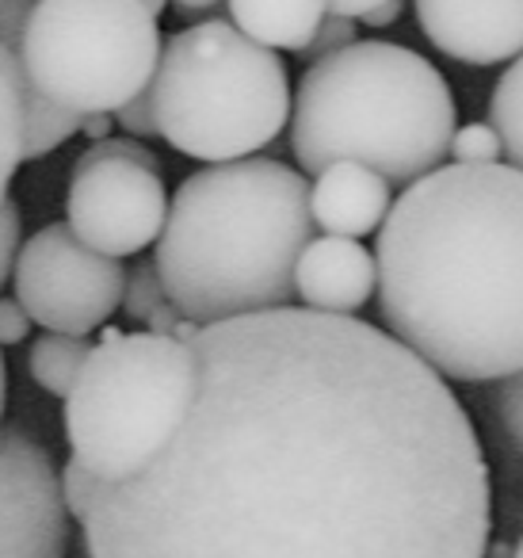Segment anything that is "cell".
Masks as SVG:
<instances>
[{
    "mask_svg": "<svg viewBox=\"0 0 523 558\" xmlns=\"http://www.w3.org/2000/svg\"><path fill=\"white\" fill-rule=\"evenodd\" d=\"M165 451L100 482L88 558H485L489 466L398 337L309 306L210 322Z\"/></svg>",
    "mask_w": 523,
    "mask_h": 558,
    "instance_id": "6da1fadb",
    "label": "cell"
},
{
    "mask_svg": "<svg viewBox=\"0 0 523 558\" xmlns=\"http://www.w3.org/2000/svg\"><path fill=\"white\" fill-rule=\"evenodd\" d=\"M390 337L454 383L523 372V169L443 165L405 184L375 241Z\"/></svg>",
    "mask_w": 523,
    "mask_h": 558,
    "instance_id": "7a4b0ae2",
    "label": "cell"
},
{
    "mask_svg": "<svg viewBox=\"0 0 523 558\" xmlns=\"http://www.w3.org/2000/svg\"><path fill=\"white\" fill-rule=\"evenodd\" d=\"M314 230L306 177L268 157H241L177 187L154 264L169 303L210 326L291 306L294 264Z\"/></svg>",
    "mask_w": 523,
    "mask_h": 558,
    "instance_id": "3957f363",
    "label": "cell"
},
{
    "mask_svg": "<svg viewBox=\"0 0 523 558\" xmlns=\"http://www.w3.org/2000/svg\"><path fill=\"white\" fill-rule=\"evenodd\" d=\"M454 119V96L428 58L398 43L355 39L302 73L291 154L309 177L332 161H355L390 184H413L447 157Z\"/></svg>",
    "mask_w": 523,
    "mask_h": 558,
    "instance_id": "277c9868",
    "label": "cell"
},
{
    "mask_svg": "<svg viewBox=\"0 0 523 558\" xmlns=\"http://www.w3.org/2000/svg\"><path fill=\"white\" fill-rule=\"evenodd\" d=\"M149 93L157 138L207 165L253 157L291 119L287 65L230 20H203L172 35Z\"/></svg>",
    "mask_w": 523,
    "mask_h": 558,
    "instance_id": "5b68a950",
    "label": "cell"
},
{
    "mask_svg": "<svg viewBox=\"0 0 523 558\" xmlns=\"http://www.w3.org/2000/svg\"><path fill=\"white\" fill-rule=\"evenodd\" d=\"M195 352L180 337L108 329L65 395V440L100 482L138 474L184 425Z\"/></svg>",
    "mask_w": 523,
    "mask_h": 558,
    "instance_id": "8992f818",
    "label": "cell"
},
{
    "mask_svg": "<svg viewBox=\"0 0 523 558\" xmlns=\"http://www.w3.org/2000/svg\"><path fill=\"white\" fill-rule=\"evenodd\" d=\"M20 62L62 108L115 116L146 93L161 62L157 12L146 0H35Z\"/></svg>",
    "mask_w": 523,
    "mask_h": 558,
    "instance_id": "52a82bcc",
    "label": "cell"
},
{
    "mask_svg": "<svg viewBox=\"0 0 523 558\" xmlns=\"http://www.w3.org/2000/svg\"><path fill=\"white\" fill-rule=\"evenodd\" d=\"M12 283L35 326L93 337L123 311L126 268L119 256L88 248L70 222H50L20 245Z\"/></svg>",
    "mask_w": 523,
    "mask_h": 558,
    "instance_id": "ba28073f",
    "label": "cell"
},
{
    "mask_svg": "<svg viewBox=\"0 0 523 558\" xmlns=\"http://www.w3.org/2000/svg\"><path fill=\"white\" fill-rule=\"evenodd\" d=\"M169 218V192L157 169L123 157H77L65 192V222L88 248L134 256L154 245Z\"/></svg>",
    "mask_w": 523,
    "mask_h": 558,
    "instance_id": "9c48e42d",
    "label": "cell"
},
{
    "mask_svg": "<svg viewBox=\"0 0 523 558\" xmlns=\"http://www.w3.org/2000/svg\"><path fill=\"white\" fill-rule=\"evenodd\" d=\"M73 517L58 466L20 428L0 433V558H65Z\"/></svg>",
    "mask_w": 523,
    "mask_h": 558,
    "instance_id": "30bf717a",
    "label": "cell"
},
{
    "mask_svg": "<svg viewBox=\"0 0 523 558\" xmlns=\"http://www.w3.org/2000/svg\"><path fill=\"white\" fill-rule=\"evenodd\" d=\"M413 9L431 47L462 65L523 54V0H413Z\"/></svg>",
    "mask_w": 523,
    "mask_h": 558,
    "instance_id": "8fae6325",
    "label": "cell"
},
{
    "mask_svg": "<svg viewBox=\"0 0 523 558\" xmlns=\"http://www.w3.org/2000/svg\"><path fill=\"white\" fill-rule=\"evenodd\" d=\"M378 283L375 253L360 245V238H337L321 233L302 248L294 264V295L309 311L325 314H355L367 306Z\"/></svg>",
    "mask_w": 523,
    "mask_h": 558,
    "instance_id": "7c38bea8",
    "label": "cell"
},
{
    "mask_svg": "<svg viewBox=\"0 0 523 558\" xmlns=\"http://www.w3.org/2000/svg\"><path fill=\"white\" fill-rule=\"evenodd\" d=\"M393 207L390 180L355 161H332L309 187V215L321 233L337 238H367L386 222Z\"/></svg>",
    "mask_w": 523,
    "mask_h": 558,
    "instance_id": "4fadbf2b",
    "label": "cell"
},
{
    "mask_svg": "<svg viewBox=\"0 0 523 558\" xmlns=\"http://www.w3.org/2000/svg\"><path fill=\"white\" fill-rule=\"evenodd\" d=\"M230 16L248 39L299 54L329 16V0H230Z\"/></svg>",
    "mask_w": 523,
    "mask_h": 558,
    "instance_id": "5bb4252c",
    "label": "cell"
},
{
    "mask_svg": "<svg viewBox=\"0 0 523 558\" xmlns=\"http://www.w3.org/2000/svg\"><path fill=\"white\" fill-rule=\"evenodd\" d=\"M12 81H16L20 104H24V161H39V157L54 154L58 146H65L73 134H81V119L85 116H77V111L62 108V104H54L50 96H42L39 88L27 81L20 54H16V62H12Z\"/></svg>",
    "mask_w": 523,
    "mask_h": 558,
    "instance_id": "9a60e30c",
    "label": "cell"
},
{
    "mask_svg": "<svg viewBox=\"0 0 523 558\" xmlns=\"http://www.w3.org/2000/svg\"><path fill=\"white\" fill-rule=\"evenodd\" d=\"M88 349H93L88 337L42 333L39 341L32 344V356H27L35 387L47 390V395H54V398H65L73 390V383H77Z\"/></svg>",
    "mask_w": 523,
    "mask_h": 558,
    "instance_id": "2e32d148",
    "label": "cell"
},
{
    "mask_svg": "<svg viewBox=\"0 0 523 558\" xmlns=\"http://www.w3.org/2000/svg\"><path fill=\"white\" fill-rule=\"evenodd\" d=\"M20 50L0 43V203L9 199L12 177L24 165V104H20V88L12 81V62Z\"/></svg>",
    "mask_w": 523,
    "mask_h": 558,
    "instance_id": "e0dca14e",
    "label": "cell"
},
{
    "mask_svg": "<svg viewBox=\"0 0 523 558\" xmlns=\"http://www.w3.org/2000/svg\"><path fill=\"white\" fill-rule=\"evenodd\" d=\"M489 123L500 134L504 157L523 169V54L512 58L489 96Z\"/></svg>",
    "mask_w": 523,
    "mask_h": 558,
    "instance_id": "ac0fdd59",
    "label": "cell"
},
{
    "mask_svg": "<svg viewBox=\"0 0 523 558\" xmlns=\"http://www.w3.org/2000/svg\"><path fill=\"white\" fill-rule=\"evenodd\" d=\"M161 303H169V295H165V283H161V271H157L154 260H138L131 271H126V288H123L126 318L146 322Z\"/></svg>",
    "mask_w": 523,
    "mask_h": 558,
    "instance_id": "d6986e66",
    "label": "cell"
},
{
    "mask_svg": "<svg viewBox=\"0 0 523 558\" xmlns=\"http://www.w3.org/2000/svg\"><path fill=\"white\" fill-rule=\"evenodd\" d=\"M447 154H451L454 165H492L500 161L504 146H500V134L492 131V123H466L454 126Z\"/></svg>",
    "mask_w": 523,
    "mask_h": 558,
    "instance_id": "ffe728a7",
    "label": "cell"
},
{
    "mask_svg": "<svg viewBox=\"0 0 523 558\" xmlns=\"http://www.w3.org/2000/svg\"><path fill=\"white\" fill-rule=\"evenodd\" d=\"M58 482H62V501H65V509H70V517L85 520L88 509H93L96 489H100V478H96L81 459H70V463L58 471Z\"/></svg>",
    "mask_w": 523,
    "mask_h": 558,
    "instance_id": "44dd1931",
    "label": "cell"
},
{
    "mask_svg": "<svg viewBox=\"0 0 523 558\" xmlns=\"http://www.w3.org/2000/svg\"><path fill=\"white\" fill-rule=\"evenodd\" d=\"M352 43H355V20L329 12V16L321 20V27L314 32V39H309L306 47L299 50V58H302V62L314 65V62H321V58L337 54V50L352 47Z\"/></svg>",
    "mask_w": 523,
    "mask_h": 558,
    "instance_id": "7402d4cb",
    "label": "cell"
},
{
    "mask_svg": "<svg viewBox=\"0 0 523 558\" xmlns=\"http://www.w3.org/2000/svg\"><path fill=\"white\" fill-rule=\"evenodd\" d=\"M492 405H497V425H500V433H504L508 440H512V448L523 456V372L500 383L497 398H492Z\"/></svg>",
    "mask_w": 523,
    "mask_h": 558,
    "instance_id": "603a6c76",
    "label": "cell"
},
{
    "mask_svg": "<svg viewBox=\"0 0 523 558\" xmlns=\"http://www.w3.org/2000/svg\"><path fill=\"white\" fill-rule=\"evenodd\" d=\"M20 233H24V218H20L16 199L0 203V288L9 283V276L16 271V256H20Z\"/></svg>",
    "mask_w": 523,
    "mask_h": 558,
    "instance_id": "cb8c5ba5",
    "label": "cell"
},
{
    "mask_svg": "<svg viewBox=\"0 0 523 558\" xmlns=\"http://www.w3.org/2000/svg\"><path fill=\"white\" fill-rule=\"evenodd\" d=\"M115 123L123 126L131 138H157V116H154V93H138L115 111Z\"/></svg>",
    "mask_w": 523,
    "mask_h": 558,
    "instance_id": "d4e9b609",
    "label": "cell"
},
{
    "mask_svg": "<svg viewBox=\"0 0 523 558\" xmlns=\"http://www.w3.org/2000/svg\"><path fill=\"white\" fill-rule=\"evenodd\" d=\"M81 157H123V161H138V165H146V169H157L161 172V161H157V154L146 146L142 138H100V142H93V146L85 149Z\"/></svg>",
    "mask_w": 523,
    "mask_h": 558,
    "instance_id": "484cf974",
    "label": "cell"
},
{
    "mask_svg": "<svg viewBox=\"0 0 523 558\" xmlns=\"http://www.w3.org/2000/svg\"><path fill=\"white\" fill-rule=\"evenodd\" d=\"M35 0H0V43L12 50L24 47L27 20H32Z\"/></svg>",
    "mask_w": 523,
    "mask_h": 558,
    "instance_id": "4316f807",
    "label": "cell"
},
{
    "mask_svg": "<svg viewBox=\"0 0 523 558\" xmlns=\"http://www.w3.org/2000/svg\"><path fill=\"white\" fill-rule=\"evenodd\" d=\"M35 322L20 306V299H0V349H12L32 333Z\"/></svg>",
    "mask_w": 523,
    "mask_h": 558,
    "instance_id": "83f0119b",
    "label": "cell"
},
{
    "mask_svg": "<svg viewBox=\"0 0 523 558\" xmlns=\"http://www.w3.org/2000/svg\"><path fill=\"white\" fill-rule=\"evenodd\" d=\"M180 318H184V314H180L177 306H172V303H161V306H157V311L146 318V329H149V333L172 337V333H177V326H180Z\"/></svg>",
    "mask_w": 523,
    "mask_h": 558,
    "instance_id": "f1b7e54d",
    "label": "cell"
},
{
    "mask_svg": "<svg viewBox=\"0 0 523 558\" xmlns=\"http://www.w3.org/2000/svg\"><path fill=\"white\" fill-rule=\"evenodd\" d=\"M405 12V0H382V4H375V9L367 12V16H360L367 27H390L398 24V16Z\"/></svg>",
    "mask_w": 523,
    "mask_h": 558,
    "instance_id": "f546056e",
    "label": "cell"
},
{
    "mask_svg": "<svg viewBox=\"0 0 523 558\" xmlns=\"http://www.w3.org/2000/svg\"><path fill=\"white\" fill-rule=\"evenodd\" d=\"M375 4H382V0H329V12L348 16V20H360V16H367Z\"/></svg>",
    "mask_w": 523,
    "mask_h": 558,
    "instance_id": "4dcf8cb0",
    "label": "cell"
},
{
    "mask_svg": "<svg viewBox=\"0 0 523 558\" xmlns=\"http://www.w3.org/2000/svg\"><path fill=\"white\" fill-rule=\"evenodd\" d=\"M111 123H115V119H111L108 111H96V116L81 119V134H88L93 142H100V138H108V134H111Z\"/></svg>",
    "mask_w": 523,
    "mask_h": 558,
    "instance_id": "1f68e13d",
    "label": "cell"
},
{
    "mask_svg": "<svg viewBox=\"0 0 523 558\" xmlns=\"http://www.w3.org/2000/svg\"><path fill=\"white\" fill-rule=\"evenodd\" d=\"M172 4H177V12H184V16H195V12L215 9L218 0H172Z\"/></svg>",
    "mask_w": 523,
    "mask_h": 558,
    "instance_id": "d6a6232c",
    "label": "cell"
},
{
    "mask_svg": "<svg viewBox=\"0 0 523 558\" xmlns=\"http://www.w3.org/2000/svg\"><path fill=\"white\" fill-rule=\"evenodd\" d=\"M4 398H9V372H4V356H0V413H4Z\"/></svg>",
    "mask_w": 523,
    "mask_h": 558,
    "instance_id": "836d02e7",
    "label": "cell"
},
{
    "mask_svg": "<svg viewBox=\"0 0 523 558\" xmlns=\"http://www.w3.org/2000/svg\"><path fill=\"white\" fill-rule=\"evenodd\" d=\"M146 4H149V9L157 12V16H161V12H165V4H169V0H146Z\"/></svg>",
    "mask_w": 523,
    "mask_h": 558,
    "instance_id": "e575fe53",
    "label": "cell"
},
{
    "mask_svg": "<svg viewBox=\"0 0 523 558\" xmlns=\"http://www.w3.org/2000/svg\"><path fill=\"white\" fill-rule=\"evenodd\" d=\"M512 558H523V539L515 543V550H512Z\"/></svg>",
    "mask_w": 523,
    "mask_h": 558,
    "instance_id": "d590c367",
    "label": "cell"
}]
</instances>
